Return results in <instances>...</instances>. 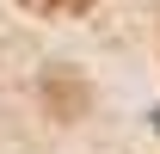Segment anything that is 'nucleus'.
<instances>
[{
  "mask_svg": "<svg viewBox=\"0 0 160 154\" xmlns=\"http://www.w3.org/2000/svg\"><path fill=\"white\" fill-rule=\"evenodd\" d=\"M31 13H86L92 0H25Z\"/></svg>",
  "mask_w": 160,
  "mask_h": 154,
  "instance_id": "nucleus-1",
  "label": "nucleus"
},
{
  "mask_svg": "<svg viewBox=\"0 0 160 154\" xmlns=\"http://www.w3.org/2000/svg\"><path fill=\"white\" fill-rule=\"evenodd\" d=\"M154 130H160V111H154Z\"/></svg>",
  "mask_w": 160,
  "mask_h": 154,
  "instance_id": "nucleus-2",
  "label": "nucleus"
}]
</instances>
